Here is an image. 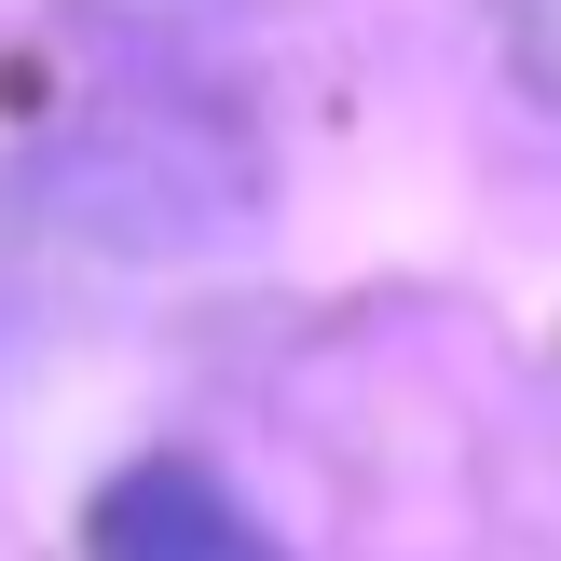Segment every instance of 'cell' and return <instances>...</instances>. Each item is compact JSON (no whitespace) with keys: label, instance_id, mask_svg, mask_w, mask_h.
Listing matches in <instances>:
<instances>
[{"label":"cell","instance_id":"cell-1","mask_svg":"<svg viewBox=\"0 0 561 561\" xmlns=\"http://www.w3.org/2000/svg\"><path fill=\"white\" fill-rule=\"evenodd\" d=\"M82 561H288V548H274V520L247 507L219 466L151 453V466H124V480L82 507Z\"/></svg>","mask_w":561,"mask_h":561},{"label":"cell","instance_id":"cell-2","mask_svg":"<svg viewBox=\"0 0 561 561\" xmlns=\"http://www.w3.org/2000/svg\"><path fill=\"white\" fill-rule=\"evenodd\" d=\"M507 55H520V82H535L548 124H561V0H507Z\"/></svg>","mask_w":561,"mask_h":561}]
</instances>
